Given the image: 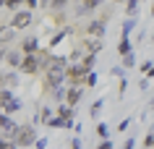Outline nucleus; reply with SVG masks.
<instances>
[{
    "instance_id": "6e6552de",
    "label": "nucleus",
    "mask_w": 154,
    "mask_h": 149,
    "mask_svg": "<svg viewBox=\"0 0 154 149\" xmlns=\"http://www.w3.org/2000/svg\"><path fill=\"white\" fill-rule=\"evenodd\" d=\"M99 5H102L99 0H81V3L73 8V16H79V18H81V16H89V13H94Z\"/></svg>"
},
{
    "instance_id": "412c9836",
    "label": "nucleus",
    "mask_w": 154,
    "mask_h": 149,
    "mask_svg": "<svg viewBox=\"0 0 154 149\" xmlns=\"http://www.w3.org/2000/svg\"><path fill=\"white\" fill-rule=\"evenodd\" d=\"M107 133H110V128H107V123H102V120H99V123H97V136H99L102 141H110V139H107Z\"/></svg>"
},
{
    "instance_id": "0eeeda50",
    "label": "nucleus",
    "mask_w": 154,
    "mask_h": 149,
    "mask_svg": "<svg viewBox=\"0 0 154 149\" xmlns=\"http://www.w3.org/2000/svg\"><path fill=\"white\" fill-rule=\"evenodd\" d=\"M32 11H18V13H13V18H11V29H26V26L32 24Z\"/></svg>"
},
{
    "instance_id": "a878e982",
    "label": "nucleus",
    "mask_w": 154,
    "mask_h": 149,
    "mask_svg": "<svg viewBox=\"0 0 154 149\" xmlns=\"http://www.w3.org/2000/svg\"><path fill=\"white\" fill-rule=\"evenodd\" d=\"M0 149H18V144H16V141H11V139H3V136H0Z\"/></svg>"
},
{
    "instance_id": "c85d7f7f",
    "label": "nucleus",
    "mask_w": 154,
    "mask_h": 149,
    "mask_svg": "<svg viewBox=\"0 0 154 149\" xmlns=\"http://www.w3.org/2000/svg\"><path fill=\"white\" fill-rule=\"evenodd\" d=\"M99 110H102V99H97V102L91 105V113H89V115H91V118H97V115H99Z\"/></svg>"
},
{
    "instance_id": "2f4dec72",
    "label": "nucleus",
    "mask_w": 154,
    "mask_h": 149,
    "mask_svg": "<svg viewBox=\"0 0 154 149\" xmlns=\"http://www.w3.org/2000/svg\"><path fill=\"white\" fill-rule=\"evenodd\" d=\"M42 3H37V0H26V11H34V8H39Z\"/></svg>"
},
{
    "instance_id": "39448f33",
    "label": "nucleus",
    "mask_w": 154,
    "mask_h": 149,
    "mask_svg": "<svg viewBox=\"0 0 154 149\" xmlns=\"http://www.w3.org/2000/svg\"><path fill=\"white\" fill-rule=\"evenodd\" d=\"M105 32H107V18H94V21L86 24V37H97V39H102Z\"/></svg>"
},
{
    "instance_id": "f257e3e1",
    "label": "nucleus",
    "mask_w": 154,
    "mask_h": 149,
    "mask_svg": "<svg viewBox=\"0 0 154 149\" xmlns=\"http://www.w3.org/2000/svg\"><path fill=\"white\" fill-rule=\"evenodd\" d=\"M65 81H68V60L60 55H52L47 71H45V89L47 92L60 89V86H65Z\"/></svg>"
},
{
    "instance_id": "2eb2a0df",
    "label": "nucleus",
    "mask_w": 154,
    "mask_h": 149,
    "mask_svg": "<svg viewBox=\"0 0 154 149\" xmlns=\"http://www.w3.org/2000/svg\"><path fill=\"white\" fill-rule=\"evenodd\" d=\"M24 107V102H21V99H13V102H8V105H3V115H11V113H18V110Z\"/></svg>"
},
{
    "instance_id": "dca6fc26",
    "label": "nucleus",
    "mask_w": 154,
    "mask_h": 149,
    "mask_svg": "<svg viewBox=\"0 0 154 149\" xmlns=\"http://www.w3.org/2000/svg\"><path fill=\"white\" fill-rule=\"evenodd\" d=\"M71 32H73L71 26H63V29H60V32H57L55 37L50 39V47H55V45H60V42H63V39H65V37H68V34H71Z\"/></svg>"
},
{
    "instance_id": "b1692460",
    "label": "nucleus",
    "mask_w": 154,
    "mask_h": 149,
    "mask_svg": "<svg viewBox=\"0 0 154 149\" xmlns=\"http://www.w3.org/2000/svg\"><path fill=\"white\" fill-rule=\"evenodd\" d=\"M65 123H68V120H63V118H50V120H47V126H50V128H65Z\"/></svg>"
},
{
    "instance_id": "c756f323",
    "label": "nucleus",
    "mask_w": 154,
    "mask_h": 149,
    "mask_svg": "<svg viewBox=\"0 0 154 149\" xmlns=\"http://www.w3.org/2000/svg\"><path fill=\"white\" fill-rule=\"evenodd\" d=\"M84 58H86V55H84V50H81V47H76V50L71 52V60H84Z\"/></svg>"
},
{
    "instance_id": "f704fd0d",
    "label": "nucleus",
    "mask_w": 154,
    "mask_h": 149,
    "mask_svg": "<svg viewBox=\"0 0 154 149\" xmlns=\"http://www.w3.org/2000/svg\"><path fill=\"white\" fill-rule=\"evenodd\" d=\"M144 79H154V63H152V68H149V71L144 73Z\"/></svg>"
},
{
    "instance_id": "473e14b6",
    "label": "nucleus",
    "mask_w": 154,
    "mask_h": 149,
    "mask_svg": "<svg viewBox=\"0 0 154 149\" xmlns=\"http://www.w3.org/2000/svg\"><path fill=\"white\" fill-rule=\"evenodd\" d=\"M128 123H131V120H128V118H123V120H120V123H118V131H125V128H128Z\"/></svg>"
},
{
    "instance_id": "1a4fd4ad",
    "label": "nucleus",
    "mask_w": 154,
    "mask_h": 149,
    "mask_svg": "<svg viewBox=\"0 0 154 149\" xmlns=\"http://www.w3.org/2000/svg\"><path fill=\"white\" fill-rule=\"evenodd\" d=\"M21 52H24V58L37 55V52H39V42H37V37H26V39L21 42Z\"/></svg>"
},
{
    "instance_id": "f03ea898",
    "label": "nucleus",
    "mask_w": 154,
    "mask_h": 149,
    "mask_svg": "<svg viewBox=\"0 0 154 149\" xmlns=\"http://www.w3.org/2000/svg\"><path fill=\"white\" fill-rule=\"evenodd\" d=\"M50 60H52V55H47V52H37V55H29V58H24V63H21V71H24L26 76H34L39 73V71H47Z\"/></svg>"
},
{
    "instance_id": "a211bd4d",
    "label": "nucleus",
    "mask_w": 154,
    "mask_h": 149,
    "mask_svg": "<svg viewBox=\"0 0 154 149\" xmlns=\"http://www.w3.org/2000/svg\"><path fill=\"white\" fill-rule=\"evenodd\" d=\"M133 26H136V18H125V21H123V34H120V39H128L131 32H133Z\"/></svg>"
},
{
    "instance_id": "9d476101",
    "label": "nucleus",
    "mask_w": 154,
    "mask_h": 149,
    "mask_svg": "<svg viewBox=\"0 0 154 149\" xmlns=\"http://www.w3.org/2000/svg\"><path fill=\"white\" fill-rule=\"evenodd\" d=\"M5 63L11 68H18L21 71V63H24V52L21 50H8V55H5Z\"/></svg>"
},
{
    "instance_id": "72a5a7b5",
    "label": "nucleus",
    "mask_w": 154,
    "mask_h": 149,
    "mask_svg": "<svg viewBox=\"0 0 154 149\" xmlns=\"http://www.w3.org/2000/svg\"><path fill=\"white\" fill-rule=\"evenodd\" d=\"M34 147H37V149H45V147H47V139H42V136H39V139H37V144H34Z\"/></svg>"
},
{
    "instance_id": "6ab92c4d",
    "label": "nucleus",
    "mask_w": 154,
    "mask_h": 149,
    "mask_svg": "<svg viewBox=\"0 0 154 149\" xmlns=\"http://www.w3.org/2000/svg\"><path fill=\"white\" fill-rule=\"evenodd\" d=\"M125 16H128V18H136V16H138V0L125 3Z\"/></svg>"
},
{
    "instance_id": "cd10ccee",
    "label": "nucleus",
    "mask_w": 154,
    "mask_h": 149,
    "mask_svg": "<svg viewBox=\"0 0 154 149\" xmlns=\"http://www.w3.org/2000/svg\"><path fill=\"white\" fill-rule=\"evenodd\" d=\"M39 118L45 120V123H47L50 118H55V115H52V110H50V107H42V110H39Z\"/></svg>"
},
{
    "instance_id": "f8f14e48",
    "label": "nucleus",
    "mask_w": 154,
    "mask_h": 149,
    "mask_svg": "<svg viewBox=\"0 0 154 149\" xmlns=\"http://www.w3.org/2000/svg\"><path fill=\"white\" fill-rule=\"evenodd\" d=\"M84 89H81V84H76V86H71L68 89V97H65V105H71V107H76V102L81 99Z\"/></svg>"
},
{
    "instance_id": "9b49d317",
    "label": "nucleus",
    "mask_w": 154,
    "mask_h": 149,
    "mask_svg": "<svg viewBox=\"0 0 154 149\" xmlns=\"http://www.w3.org/2000/svg\"><path fill=\"white\" fill-rule=\"evenodd\" d=\"M16 84H18V73L16 71H8V73L0 76V89H13Z\"/></svg>"
},
{
    "instance_id": "7ed1b4c3",
    "label": "nucleus",
    "mask_w": 154,
    "mask_h": 149,
    "mask_svg": "<svg viewBox=\"0 0 154 149\" xmlns=\"http://www.w3.org/2000/svg\"><path fill=\"white\" fill-rule=\"evenodd\" d=\"M18 131H21V126H18L11 115H0V136H3V139L16 141L18 139ZM16 144H18V141H16Z\"/></svg>"
},
{
    "instance_id": "aec40b11",
    "label": "nucleus",
    "mask_w": 154,
    "mask_h": 149,
    "mask_svg": "<svg viewBox=\"0 0 154 149\" xmlns=\"http://www.w3.org/2000/svg\"><path fill=\"white\" fill-rule=\"evenodd\" d=\"M131 52H133V47H131V39H120L118 55H120V58H125V55H131Z\"/></svg>"
},
{
    "instance_id": "7c9ffc66",
    "label": "nucleus",
    "mask_w": 154,
    "mask_h": 149,
    "mask_svg": "<svg viewBox=\"0 0 154 149\" xmlns=\"http://www.w3.org/2000/svg\"><path fill=\"white\" fill-rule=\"evenodd\" d=\"M94 84H97V73H94V71H91V73L86 76V86H94Z\"/></svg>"
},
{
    "instance_id": "4468645a",
    "label": "nucleus",
    "mask_w": 154,
    "mask_h": 149,
    "mask_svg": "<svg viewBox=\"0 0 154 149\" xmlns=\"http://www.w3.org/2000/svg\"><path fill=\"white\" fill-rule=\"evenodd\" d=\"M99 50H102V39H97V37H86V52H89V55H97Z\"/></svg>"
},
{
    "instance_id": "4be33fe9",
    "label": "nucleus",
    "mask_w": 154,
    "mask_h": 149,
    "mask_svg": "<svg viewBox=\"0 0 154 149\" xmlns=\"http://www.w3.org/2000/svg\"><path fill=\"white\" fill-rule=\"evenodd\" d=\"M13 92L11 89H0V105H8V102H13Z\"/></svg>"
},
{
    "instance_id": "bb28decb",
    "label": "nucleus",
    "mask_w": 154,
    "mask_h": 149,
    "mask_svg": "<svg viewBox=\"0 0 154 149\" xmlns=\"http://www.w3.org/2000/svg\"><path fill=\"white\" fill-rule=\"evenodd\" d=\"M47 8H52V11H63V8H68V3H65V0H52Z\"/></svg>"
},
{
    "instance_id": "5701e85b",
    "label": "nucleus",
    "mask_w": 154,
    "mask_h": 149,
    "mask_svg": "<svg viewBox=\"0 0 154 149\" xmlns=\"http://www.w3.org/2000/svg\"><path fill=\"white\" fill-rule=\"evenodd\" d=\"M133 66H136V55L131 52V55H125V58H123V71H131Z\"/></svg>"
},
{
    "instance_id": "423d86ee",
    "label": "nucleus",
    "mask_w": 154,
    "mask_h": 149,
    "mask_svg": "<svg viewBox=\"0 0 154 149\" xmlns=\"http://www.w3.org/2000/svg\"><path fill=\"white\" fill-rule=\"evenodd\" d=\"M91 71H86L84 68V63H73V66H68V81H73V86H76V81H86V76H89Z\"/></svg>"
},
{
    "instance_id": "f3484780",
    "label": "nucleus",
    "mask_w": 154,
    "mask_h": 149,
    "mask_svg": "<svg viewBox=\"0 0 154 149\" xmlns=\"http://www.w3.org/2000/svg\"><path fill=\"white\" fill-rule=\"evenodd\" d=\"M57 118H63V120H73V107L63 102V105L57 107Z\"/></svg>"
},
{
    "instance_id": "ddd939ff",
    "label": "nucleus",
    "mask_w": 154,
    "mask_h": 149,
    "mask_svg": "<svg viewBox=\"0 0 154 149\" xmlns=\"http://www.w3.org/2000/svg\"><path fill=\"white\" fill-rule=\"evenodd\" d=\"M16 39V29L11 26H0V45H8V42Z\"/></svg>"
},
{
    "instance_id": "c9c22d12",
    "label": "nucleus",
    "mask_w": 154,
    "mask_h": 149,
    "mask_svg": "<svg viewBox=\"0 0 154 149\" xmlns=\"http://www.w3.org/2000/svg\"><path fill=\"white\" fill-rule=\"evenodd\" d=\"M99 149H115V147L110 144V141H102V144H99Z\"/></svg>"
},
{
    "instance_id": "20e7f679",
    "label": "nucleus",
    "mask_w": 154,
    "mask_h": 149,
    "mask_svg": "<svg viewBox=\"0 0 154 149\" xmlns=\"http://www.w3.org/2000/svg\"><path fill=\"white\" fill-rule=\"evenodd\" d=\"M37 128H34V123H24L21 126V131H18V147H32V144H37Z\"/></svg>"
},
{
    "instance_id": "393cba45",
    "label": "nucleus",
    "mask_w": 154,
    "mask_h": 149,
    "mask_svg": "<svg viewBox=\"0 0 154 149\" xmlns=\"http://www.w3.org/2000/svg\"><path fill=\"white\" fill-rule=\"evenodd\" d=\"M94 60H97V55H89V52H86V58H84L81 63H84V68H86V71H94Z\"/></svg>"
}]
</instances>
